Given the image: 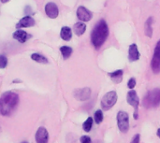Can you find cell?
<instances>
[{
    "mask_svg": "<svg viewBox=\"0 0 160 143\" xmlns=\"http://www.w3.org/2000/svg\"><path fill=\"white\" fill-rule=\"evenodd\" d=\"M20 98L16 93L6 92L0 97V113L4 116H9L17 108Z\"/></svg>",
    "mask_w": 160,
    "mask_h": 143,
    "instance_id": "1",
    "label": "cell"
},
{
    "mask_svg": "<svg viewBox=\"0 0 160 143\" xmlns=\"http://www.w3.org/2000/svg\"><path fill=\"white\" fill-rule=\"evenodd\" d=\"M108 36H109L108 24L104 20H101L96 24V26L92 30L91 42L94 45V47L98 50L104 44Z\"/></svg>",
    "mask_w": 160,
    "mask_h": 143,
    "instance_id": "2",
    "label": "cell"
},
{
    "mask_svg": "<svg viewBox=\"0 0 160 143\" xmlns=\"http://www.w3.org/2000/svg\"><path fill=\"white\" fill-rule=\"evenodd\" d=\"M160 105V88H156L147 93L143 98V106L146 109L157 108Z\"/></svg>",
    "mask_w": 160,
    "mask_h": 143,
    "instance_id": "3",
    "label": "cell"
},
{
    "mask_svg": "<svg viewBox=\"0 0 160 143\" xmlns=\"http://www.w3.org/2000/svg\"><path fill=\"white\" fill-rule=\"evenodd\" d=\"M117 101V94L114 91H111L107 93L102 100H101V108L104 111H109L111 108H112Z\"/></svg>",
    "mask_w": 160,
    "mask_h": 143,
    "instance_id": "4",
    "label": "cell"
},
{
    "mask_svg": "<svg viewBox=\"0 0 160 143\" xmlns=\"http://www.w3.org/2000/svg\"><path fill=\"white\" fill-rule=\"evenodd\" d=\"M118 128L122 133H127L129 130V116L126 111H119L117 114Z\"/></svg>",
    "mask_w": 160,
    "mask_h": 143,
    "instance_id": "5",
    "label": "cell"
},
{
    "mask_svg": "<svg viewBox=\"0 0 160 143\" xmlns=\"http://www.w3.org/2000/svg\"><path fill=\"white\" fill-rule=\"evenodd\" d=\"M127 100H128V103L132 106L134 108V119L137 120L138 119V111H139V105H140V99H139V96H137V93L136 91L134 90H130L128 93V96H127Z\"/></svg>",
    "mask_w": 160,
    "mask_h": 143,
    "instance_id": "6",
    "label": "cell"
},
{
    "mask_svg": "<svg viewBox=\"0 0 160 143\" xmlns=\"http://www.w3.org/2000/svg\"><path fill=\"white\" fill-rule=\"evenodd\" d=\"M151 67L155 74L160 73V40L157 43L154 55L151 61Z\"/></svg>",
    "mask_w": 160,
    "mask_h": 143,
    "instance_id": "7",
    "label": "cell"
},
{
    "mask_svg": "<svg viewBox=\"0 0 160 143\" xmlns=\"http://www.w3.org/2000/svg\"><path fill=\"white\" fill-rule=\"evenodd\" d=\"M91 96V89L88 87L78 89L74 92V97L79 101H85Z\"/></svg>",
    "mask_w": 160,
    "mask_h": 143,
    "instance_id": "8",
    "label": "cell"
},
{
    "mask_svg": "<svg viewBox=\"0 0 160 143\" xmlns=\"http://www.w3.org/2000/svg\"><path fill=\"white\" fill-rule=\"evenodd\" d=\"M77 17L80 21L82 22H89L92 17H93V14L90 10H88L86 7L81 6L78 7L77 9Z\"/></svg>",
    "mask_w": 160,
    "mask_h": 143,
    "instance_id": "9",
    "label": "cell"
},
{
    "mask_svg": "<svg viewBox=\"0 0 160 143\" xmlns=\"http://www.w3.org/2000/svg\"><path fill=\"white\" fill-rule=\"evenodd\" d=\"M35 140L37 143H48L49 141V134L48 131L45 127L41 126L38 129L36 135H35Z\"/></svg>",
    "mask_w": 160,
    "mask_h": 143,
    "instance_id": "10",
    "label": "cell"
},
{
    "mask_svg": "<svg viewBox=\"0 0 160 143\" xmlns=\"http://www.w3.org/2000/svg\"><path fill=\"white\" fill-rule=\"evenodd\" d=\"M45 12L49 18L55 19L59 14V9L55 3L50 2V3L46 4V6H45Z\"/></svg>",
    "mask_w": 160,
    "mask_h": 143,
    "instance_id": "11",
    "label": "cell"
},
{
    "mask_svg": "<svg viewBox=\"0 0 160 143\" xmlns=\"http://www.w3.org/2000/svg\"><path fill=\"white\" fill-rule=\"evenodd\" d=\"M12 37H13L14 39L18 40L20 43H24V42H26L31 37V35H29L28 33H26L23 30H20L19 29V30H17V31H15L13 33Z\"/></svg>",
    "mask_w": 160,
    "mask_h": 143,
    "instance_id": "12",
    "label": "cell"
},
{
    "mask_svg": "<svg viewBox=\"0 0 160 143\" xmlns=\"http://www.w3.org/2000/svg\"><path fill=\"white\" fill-rule=\"evenodd\" d=\"M128 59L130 62H135L140 59V52L138 50V46L134 43L129 46L128 50Z\"/></svg>",
    "mask_w": 160,
    "mask_h": 143,
    "instance_id": "13",
    "label": "cell"
},
{
    "mask_svg": "<svg viewBox=\"0 0 160 143\" xmlns=\"http://www.w3.org/2000/svg\"><path fill=\"white\" fill-rule=\"evenodd\" d=\"M34 25H35V20L30 16H25L20 20L19 23L16 26L17 28H21V27H31Z\"/></svg>",
    "mask_w": 160,
    "mask_h": 143,
    "instance_id": "14",
    "label": "cell"
},
{
    "mask_svg": "<svg viewBox=\"0 0 160 143\" xmlns=\"http://www.w3.org/2000/svg\"><path fill=\"white\" fill-rule=\"evenodd\" d=\"M60 36H61V38L66 40V41H68L71 39L72 37V32H71V29L68 27V26H64L62 27L61 29V33H60Z\"/></svg>",
    "mask_w": 160,
    "mask_h": 143,
    "instance_id": "15",
    "label": "cell"
},
{
    "mask_svg": "<svg viewBox=\"0 0 160 143\" xmlns=\"http://www.w3.org/2000/svg\"><path fill=\"white\" fill-rule=\"evenodd\" d=\"M73 29H74V33H75L77 36H82V35L85 32V30H86V25H85L84 22H76V23L74 24Z\"/></svg>",
    "mask_w": 160,
    "mask_h": 143,
    "instance_id": "16",
    "label": "cell"
},
{
    "mask_svg": "<svg viewBox=\"0 0 160 143\" xmlns=\"http://www.w3.org/2000/svg\"><path fill=\"white\" fill-rule=\"evenodd\" d=\"M123 70H116L110 73V77L114 83H120L123 80Z\"/></svg>",
    "mask_w": 160,
    "mask_h": 143,
    "instance_id": "17",
    "label": "cell"
},
{
    "mask_svg": "<svg viewBox=\"0 0 160 143\" xmlns=\"http://www.w3.org/2000/svg\"><path fill=\"white\" fill-rule=\"evenodd\" d=\"M153 21H154L153 17H149L148 20L145 22V34L149 37H152V35H153V28H152Z\"/></svg>",
    "mask_w": 160,
    "mask_h": 143,
    "instance_id": "18",
    "label": "cell"
},
{
    "mask_svg": "<svg viewBox=\"0 0 160 143\" xmlns=\"http://www.w3.org/2000/svg\"><path fill=\"white\" fill-rule=\"evenodd\" d=\"M60 52H61V54L63 56L64 59H68L70 57V55L72 54V49L68 46H63L60 48Z\"/></svg>",
    "mask_w": 160,
    "mask_h": 143,
    "instance_id": "19",
    "label": "cell"
},
{
    "mask_svg": "<svg viewBox=\"0 0 160 143\" xmlns=\"http://www.w3.org/2000/svg\"><path fill=\"white\" fill-rule=\"evenodd\" d=\"M31 59L38 62V63H40V64H47L48 63V59L39 53H33L31 55Z\"/></svg>",
    "mask_w": 160,
    "mask_h": 143,
    "instance_id": "20",
    "label": "cell"
},
{
    "mask_svg": "<svg viewBox=\"0 0 160 143\" xmlns=\"http://www.w3.org/2000/svg\"><path fill=\"white\" fill-rule=\"evenodd\" d=\"M92 126H93V118L92 117H89L87 118V120L83 123L82 125V128L85 132H90V130L92 129Z\"/></svg>",
    "mask_w": 160,
    "mask_h": 143,
    "instance_id": "21",
    "label": "cell"
},
{
    "mask_svg": "<svg viewBox=\"0 0 160 143\" xmlns=\"http://www.w3.org/2000/svg\"><path fill=\"white\" fill-rule=\"evenodd\" d=\"M94 119H95V122L97 125H100L103 121V112L102 111L98 110L95 112V116H94Z\"/></svg>",
    "mask_w": 160,
    "mask_h": 143,
    "instance_id": "22",
    "label": "cell"
},
{
    "mask_svg": "<svg viewBox=\"0 0 160 143\" xmlns=\"http://www.w3.org/2000/svg\"><path fill=\"white\" fill-rule=\"evenodd\" d=\"M8 65V59L4 55H0V68H5Z\"/></svg>",
    "mask_w": 160,
    "mask_h": 143,
    "instance_id": "23",
    "label": "cell"
},
{
    "mask_svg": "<svg viewBox=\"0 0 160 143\" xmlns=\"http://www.w3.org/2000/svg\"><path fill=\"white\" fill-rule=\"evenodd\" d=\"M135 86H136V80H135V78H131L128 82V87L130 90H132Z\"/></svg>",
    "mask_w": 160,
    "mask_h": 143,
    "instance_id": "24",
    "label": "cell"
},
{
    "mask_svg": "<svg viewBox=\"0 0 160 143\" xmlns=\"http://www.w3.org/2000/svg\"><path fill=\"white\" fill-rule=\"evenodd\" d=\"M80 141L81 143H91V139L88 136H82Z\"/></svg>",
    "mask_w": 160,
    "mask_h": 143,
    "instance_id": "25",
    "label": "cell"
},
{
    "mask_svg": "<svg viewBox=\"0 0 160 143\" xmlns=\"http://www.w3.org/2000/svg\"><path fill=\"white\" fill-rule=\"evenodd\" d=\"M140 138H141L140 134L135 135V136L133 137V139H132V141H131V142L130 143H140Z\"/></svg>",
    "mask_w": 160,
    "mask_h": 143,
    "instance_id": "26",
    "label": "cell"
},
{
    "mask_svg": "<svg viewBox=\"0 0 160 143\" xmlns=\"http://www.w3.org/2000/svg\"><path fill=\"white\" fill-rule=\"evenodd\" d=\"M24 12H25L26 14H33V12H32V9H31V7H30L29 6H26V7H25Z\"/></svg>",
    "mask_w": 160,
    "mask_h": 143,
    "instance_id": "27",
    "label": "cell"
},
{
    "mask_svg": "<svg viewBox=\"0 0 160 143\" xmlns=\"http://www.w3.org/2000/svg\"><path fill=\"white\" fill-rule=\"evenodd\" d=\"M22 81H19V80H15V81H13V83H21Z\"/></svg>",
    "mask_w": 160,
    "mask_h": 143,
    "instance_id": "28",
    "label": "cell"
},
{
    "mask_svg": "<svg viewBox=\"0 0 160 143\" xmlns=\"http://www.w3.org/2000/svg\"><path fill=\"white\" fill-rule=\"evenodd\" d=\"M157 135H158V137L160 139V128L158 130V132H157Z\"/></svg>",
    "mask_w": 160,
    "mask_h": 143,
    "instance_id": "29",
    "label": "cell"
},
{
    "mask_svg": "<svg viewBox=\"0 0 160 143\" xmlns=\"http://www.w3.org/2000/svg\"><path fill=\"white\" fill-rule=\"evenodd\" d=\"M0 1H1L2 3H4V4H5V3H7V2H8L9 0H0Z\"/></svg>",
    "mask_w": 160,
    "mask_h": 143,
    "instance_id": "30",
    "label": "cell"
},
{
    "mask_svg": "<svg viewBox=\"0 0 160 143\" xmlns=\"http://www.w3.org/2000/svg\"><path fill=\"white\" fill-rule=\"evenodd\" d=\"M95 143H103V142H102L101 141H96Z\"/></svg>",
    "mask_w": 160,
    "mask_h": 143,
    "instance_id": "31",
    "label": "cell"
},
{
    "mask_svg": "<svg viewBox=\"0 0 160 143\" xmlns=\"http://www.w3.org/2000/svg\"><path fill=\"white\" fill-rule=\"evenodd\" d=\"M22 143H28V142H26V141H23V142H22Z\"/></svg>",
    "mask_w": 160,
    "mask_h": 143,
    "instance_id": "32",
    "label": "cell"
}]
</instances>
